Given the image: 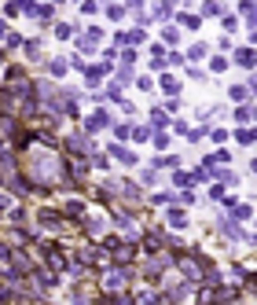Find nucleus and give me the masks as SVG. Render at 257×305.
<instances>
[{"instance_id": "obj_1", "label": "nucleus", "mask_w": 257, "mask_h": 305, "mask_svg": "<svg viewBox=\"0 0 257 305\" xmlns=\"http://www.w3.org/2000/svg\"><path fill=\"white\" fill-rule=\"evenodd\" d=\"M110 125V114H107V110H92V114L88 118H85V129H81V133H103V129H107Z\"/></svg>"}, {"instance_id": "obj_2", "label": "nucleus", "mask_w": 257, "mask_h": 305, "mask_svg": "<svg viewBox=\"0 0 257 305\" xmlns=\"http://www.w3.org/2000/svg\"><path fill=\"white\" fill-rule=\"evenodd\" d=\"M110 158L118 165H125V169H132V165H136V151H129V147H121V144H110Z\"/></svg>"}, {"instance_id": "obj_3", "label": "nucleus", "mask_w": 257, "mask_h": 305, "mask_svg": "<svg viewBox=\"0 0 257 305\" xmlns=\"http://www.w3.org/2000/svg\"><path fill=\"white\" fill-rule=\"evenodd\" d=\"M99 41H103V30H99V26H92L88 33H81V37H78V48H81V52H96V48H99Z\"/></svg>"}, {"instance_id": "obj_4", "label": "nucleus", "mask_w": 257, "mask_h": 305, "mask_svg": "<svg viewBox=\"0 0 257 305\" xmlns=\"http://www.w3.org/2000/svg\"><path fill=\"white\" fill-rule=\"evenodd\" d=\"M37 221H41L44 228H52V232H55V228L63 225V214H59V210H52V206H41V210H37Z\"/></svg>"}, {"instance_id": "obj_5", "label": "nucleus", "mask_w": 257, "mask_h": 305, "mask_svg": "<svg viewBox=\"0 0 257 305\" xmlns=\"http://www.w3.org/2000/svg\"><path fill=\"white\" fill-rule=\"evenodd\" d=\"M224 206H228V217H232V221H246V217L254 214V210L246 206V202H239V199H228Z\"/></svg>"}, {"instance_id": "obj_6", "label": "nucleus", "mask_w": 257, "mask_h": 305, "mask_svg": "<svg viewBox=\"0 0 257 305\" xmlns=\"http://www.w3.org/2000/svg\"><path fill=\"white\" fill-rule=\"evenodd\" d=\"M59 214H63V217H74V221H78V217H85V202H81V199H66L63 206H59Z\"/></svg>"}, {"instance_id": "obj_7", "label": "nucleus", "mask_w": 257, "mask_h": 305, "mask_svg": "<svg viewBox=\"0 0 257 305\" xmlns=\"http://www.w3.org/2000/svg\"><path fill=\"white\" fill-rule=\"evenodd\" d=\"M232 63H239V67H257V52L254 48H239Z\"/></svg>"}, {"instance_id": "obj_8", "label": "nucleus", "mask_w": 257, "mask_h": 305, "mask_svg": "<svg viewBox=\"0 0 257 305\" xmlns=\"http://www.w3.org/2000/svg\"><path fill=\"white\" fill-rule=\"evenodd\" d=\"M228 99H232V103H246V99H250V85H232L228 88Z\"/></svg>"}, {"instance_id": "obj_9", "label": "nucleus", "mask_w": 257, "mask_h": 305, "mask_svg": "<svg viewBox=\"0 0 257 305\" xmlns=\"http://www.w3.org/2000/svg\"><path fill=\"white\" fill-rule=\"evenodd\" d=\"M235 122H239V125L257 122V107H239V110H235Z\"/></svg>"}, {"instance_id": "obj_10", "label": "nucleus", "mask_w": 257, "mask_h": 305, "mask_svg": "<svg viewBox=\"0 0 257 305\" xmlns=\"http://www.w3.org/2000/svg\"><path fill=\"white\" fill-rule=\"evenodd\" d=\"M162 92H166V96H176L180 92V81L173 77V74H162Z\"/></svg>"}, {"instance_id": "obj_11", "label": "nucleus", "mask_w": 257, "mask_h": 305, "mask_svg": "<svg viewBox=\"0 0 257 305\" xmlns=\"http://www.w3.org/2000/svg\"><path fill=\"white\" fill-rule=\"evenodd\" d=\"M85 228H88V235H103V232H107V221H103V217H88Z\"/></svg>"}, {"instance_id": "obj_12", "label": "nucleus", "mask_w": 257, "mask_h": 305, "mask_svg": "<svg viewBox=\"0 0 257 305\" xmlns=\"http://www.w3.org/2000/svg\"><path fill=\"white\" fill-rule=\"evenodd\" d=\"M176 22H180V26H187V30H198V26H202V15H187V11H180V15H176Z\"/></svg>"}, {"instance_id": "obj_13", "label": "nucleus", "mask_w": 257, "mask_h": 305, "mask_svg": "<svg viewBox=\"0 0 257 305\" xmlns=\"http://www.w3.org/2000/svg\"><path fill=\"white\" fill-rule=\"evenodd\" d=\"M166 125H169V114L162 107H155L151 110V129H166Z\"/></svg>"}, {"instance_id": "obj_14", "label": "nucleus", "mask_w": 257, "mask_h": 305, "mask_svg": "<svg viewBox=\"0 0 257 305\" xmlns=\"http://www.w3.org/2000/svg\"><path fill=\"white\" fill-rule=\"evenodd\" d=\"M173 184H176V188H191V184H198V177H195V173H173Z\"/></svg>"}, {"instance_id": "obj_15", "label": "nucleus", "mask_w": 257, "mask_h": 305, "mask_svg": "<svg viewBox=\"0 0 257 305\" xmlns=\"http://www.w3.org/2000/svg\"><path fill=\"white\" fill-rule=\"evenodd\" d=\"M26 55H30V63H41V59H44L41 41H26Z\"/></svg>"}, {"instance_id": "obj_16", "label": "nucleus", "mask_w": 257, "mask_h": 305, "mask_svg": "<svg viewBox=\"0 0 257 305\" xmlns=\"http://www.w3.org/2000/svg\"><path fill=\"white\" fill-rule=\"evenodd\" d=\"M66 70H70V63H66V59H52V63H48V74H52V77H66Z\"/></svg>"}, {"instance_id": "obj_17", "label": "nucleus", "mask_w": 257, "mask_h": 305, "mask_svg": "<svg viewBox=\"0 0 257 305\" xmlns=\"http://www.w3.org/2000/svg\"><path fill=\"white\" fill-rule=\"evenodd\" d=\"M52 33L59 37V41H70V37H74V26H70V22H55V26H52Z\"/></svg>"}, {"instance_id": "obj_18", "label": "nucleus", "mask_w": 257, "mask_h": 305, "mask_svg": "<svg viewBox=\"0 0 257 305\" xmlns=\"http://www.w3.org/2000/svg\"><path fill=\"white\" fill-rule=\"evenodd\" d=\"M169 225H173V228H187V214H184V210H169Z\"/></svg>"}, {"instance_id": "obj_19", "label": "nucleus", "mask_w": 257, "mask_h": 305, "mask_svg": "<svg viewBox=\"0 0 257 305\" xmlns=\"http://www.w3.org/2000/svg\"><path fill=\"white\" fill-rule=\"evenodd\" d=\"M228 67H232V59H224V55H217V59H209V70H213V74H224Z\"/></svg>"}, {"instance_id": "obj_20", "label": "nucleus", "mask_w": 257, "mask_h": 305, "mask_svg": "<svg viewBox=\"0 0 257 305\" xmlns=\"http://www.w3.org/2000/svg\"><path fill=\"white\" fill-rule=\"evenodd\" d=\"M125 11H129V7H121V4H110V7H107V18H110V22H121V18H125Z\"/></svg>"}, {"instance_id": "obj_21", "label": "nucleus", "mask_w": 257, "mask_h": 305, "mask_svg": "<svg viewBox=\"0 0 257 305\" xmlns=\"http://www.w3.org/2000/svg\"><path fill=\"white\" fill-rule=\"evenodd\" d=\"M206 52H209V48H206L202 41H198V44H191V48H187V59H191V63H198V59H202Z\"/></svg>"}, {"instance_id": "obj_22", "label": "nucleus", "mask_w": 257, "mask_h": 305, "mask_svg": "<svg viewBox=\"0 0 257 305\" xmlns=\"http://www.w3.org/2000/svg\"><path fill=\"white\" fill-rule=\"evenodd\" d=\"M88 165H96V169H110V154H92V158H88Z\"/></svg>"}, {"instance_id": "obj_23", "label": "nucleus", "mask_w": 257, "mask_h": 305, "mask_svg": "<svg viewBox=\"0 0 257 305\" xmlns=\"http://www.w3.org/2000/svg\"><path fill=\"white\" fill-rule=\"evenodd\" d=\"M158 180H162V177H158V169H144V173H140V184H147V188H155Z\"/></svg>"}, {"instance_id": "obj_24", "label": "nucleus", "mask_w": 257, "mask_h": 305, "mask_svg": "<svg viewBox=\"0 0 257 305\" xmlns=\"http://www.w3.org/2000/svg\"><path fill=\"white\" fill-rule=\"evenodd\" d=\"M235 140H239V144H254L257 133H254V129H235Z\"/></svg>"}, {"instance_id": "obj_25", "label": "nucleus", "mask_w": 257, "mask_h": 305, "mask_svg": "<svg viewBox=\"0 0 257 305\" xmlns=\"http://www.w3.org/2000/svg\"><path fill=\"white\" fill-rule=\"evenodd\" d=\"M169 15H173V4H158L155 11H151V18H158V22H162V18H169Z\"/></svg>"}, {"instance_id": "obj_26", "label": "nucleus", "mask_w": 257, "mask_h": 305, "mask_svg": "<svg viewBox=\"0 0 257 305\" xmlns=\"http://www.w3.org/2000/svg\"><path fill=\"white\" fill-rule=\"evenodd\" d=\"M132 140H136V144L151 140V129H147V125H136V129H132Z\"/></svg>"}, {"instance_id": "obj_27", "label": "nucleus", "mask_w": 257, "mask_h": 305, "mask_svg": "<svg viewBox=\"0 0 257 305\" xmlns=\"http://www.w3.org/2000/svg\"><path fill=\"white\" fill-rule=\"evenodd\" d=\"M162 37H166V44H176V26H162Z\"/></svg>"}, {"instance_id": "obj_28", "label": "nucleus", "mask_w": 257, "mask_h": 305, "mask_svg": "<svg viewBox=\"0 0 257 305\" xmlns=\"http://www.w3.org/2000/svg\"><path fill=\"white\" fill-rule=\"evenodd\" d=\"M22 15V4H4V18H18Z\"/></svg>"}, {"instance_id": "obj_29", "label": "nucleus", "mask_w": 257, "mask_h": 305, "mask_svg": "<svg viewBox=\"0 0 257 305\" xmlns=\"http://www.w3.org/2000/svg\"><path fill=\"white\" fill-rule=\"evenodd\" d=\"M132 63H136V48H125L121 52V67H132Z\"/></svg>"}, {"instance_id": "obj_30", "label": "nucleus", "mask_w": 257, "mask_h": 305, "mask_svg": "<svg viewBox=\"0 0 257 305\" xmlns=\"http://www.w3.org/2000/svg\"><path fill=\"white\" fill-rule=\"evenodd\" d=\"M26 217H30V214H26V210H22V206H15V210H11V225H22V221H26Z\"/></svg>"}, {"instance_id": "obj_31", "label": "nucleus", "mask_w": 257, "mask_h": 305, "mask_svg": "<svg viewBox=\"0 0 257 305\" xmlns=\"http://www.w3.org/2000/svg\"><path fill=\"white\" fill-rule=\"evenodd\" d=\"M114 136H118V140H129L132 129H129V125H114Z\"/></svg>"}, {"instance_id": "obj_32", "label": "nucleus", "mask_w": 257, "mask_h": 305, "mask_svg": "<svg viewBox=\"0 0 257 305\" xmlns=\"http://www.w3.org/2000/svg\"><path fill=\"white\" fill-rule=\"evenodd\" d=\"M129 44H144V30H140V26H136V30H129Z\"/></svg>"}, {"instance_id": "obj_33", "label": "nucleus", "mask_w": 257, "mask_h": 305, "mask_svg": "<svg viewBox=\"0 0 257 305\" xmlns=\"http://www.w3.org/2000/svg\"><path fill=\"white\" fill-rule=\"evenodd\" d=\"M202 15H224L221 4H202Z\"/></svg>"}, {"instance_id": "obj_34", "label": "nucleus", "mask_w": 257, "mask_h": 305, "mask_svg": "<svg viewBox=\"0 0 257 305\" xmlns=\"http://www.w3.org/2000/svg\"><path fill=\"white\" fill-rule=\"evenodd\" d=\"M166 147H169V136L158 133V136H155V151H166Z\"/></svg>"}, {"instance_id": "obj_35", "label": "nucleus", "mask_w": 257, "mask_h": 305, "mask_svg": "<svg viewBox=\"0 0 257 305\" xmlns=\"http://www.w3.org/2000/svg\"><path fill=\"white\" fill-rule=\"evenodd\" d=\"M136 88L140 92H151V88H155V81H151V77H136Z\"/></svg>"}, {"instance_id": "obj_36", "label": "nucleus", "mask_w": 257, "mask_h": 305, "mask_svg": "<svg viewBox=\"0 0 257 305\" xmlns=\"http://www.w3.org/2000/svg\"><path fill=\"white\" fill-rule=\"evenodd\" d=\"M99 11V4H96V0H88V4H81V15H96Z\"/></svg>"}, {"instance_id": "obj_37", "label": "nucleus", "mask_w": 257, "mask_h": 305, "mask_svg": "<svg viewBox=\"0 0 257 305\" xmlns=\"http://www.w3.org/2000/svg\"><path fill=\"white\" fill-rule=\"evenodd\" d=\"M235 26H239V18H235V15H224V30L235 33Z\"/></svg>"}, {"instance_id": "obj_38", "label": "nucleus", "mask_w": 257, "mask_h": 305, "mask_svg": "<svg viewBox=\"0 0 257 305\" xmlns=\"http://www.w3.org/2000/svg\"><path fill=\"white\" fill-rule=\"evenodd\" d=\"M209 140H213V144H224L228 133H224V129H213V133H209Z\"/></svg>"}, {"instance_id": "obj_39", "label": "nucleus", "mask_w": 257, "mask_h": 305, "mask_svg": "<svg viewBox=\"0 0 257 305\" xmlns=\"http://www.w3.org/2000/svg\"><path fill=\"white\" fill-rule=\"evenodd\" d=\"M114 44H118V48H121V44H129V30H118V33H114Z\"/></svg>"}, {"instance_id": "obj_40", "label": "nucleus", "mask_w": 257, "mask_h": 305, "mask_svg": "<svg viewBox=\"0 0 257 305\" xmlns=\"http://www.w3.org/2000/svg\"><path fill=\"white\" fill-rule=\"evenodd\" d=\"M11 37V26H7V18H0V41H7Z\"/></svg>"}, {"instance_id": "obj_41", "label": "nucleus", "mask_w": 257, "mask_h": 305, "mask_svg": "<svg viewBox=\"0 0 257 305\" xmlns=\"http://www.w3.org/2000/svg\"><path fill=\"white\" fill-rule=\"evenodd\" d=\"M184 59H187V55H180V52H169V67H180Z\"/></svg>"}, {"instance_id": "obj_42", "label": "nucleus", "mask_w": 257, "mask_h": 305, "mask_svg": "<svg viewBox=\"0 0 257 305\" xmlns=\"http://www.w3.org/2000/svg\"><path fill=\"white\" fill-rule=\"evenodd\" d=\"M250 173H257V158H254V162H250Z\"/></svg>"}, {"instance_id": "obj_43", "label": "nucleus", "mask_w": 257, "mask_h": 305, "mask_svg": "<svg viewBox=\"0 0 257 305\" xmlns=\"http://www.w3.org/2000/svg\"><path fill=\"white\" fill-rule=\"evenodd\" d=\"M250 26H257V11H254V15H250Z\"/></svg>"}, {"instance_id": "obj_44", "label": "nucleus", "mask_w": 257, "mask_h": 305, "mask_svg": "<svg viewBox=\"0 0 257 305\" xmlns=\"http://www.w3.org/2000/svg\"><path fill=\"white\" fill-rule=\"evenodd\" d=\"M4 59H7V55H4V48H0V67H4Z\"/></svg>"}, {"instance_id": "obj_45", "label": "nucleus", "mask_w": 257, "mask_h": 305, "mask_svg": "<svg viewBox=\"0 0 257 305\" xmlns=\"http://www.w3.org/2000/svg\"><path fill=\"white\" fill-rule=\"evenodd\" d=\"M250 41H254V44H257V30H254V33H250Z\"/></svg>"}]
</instances>
